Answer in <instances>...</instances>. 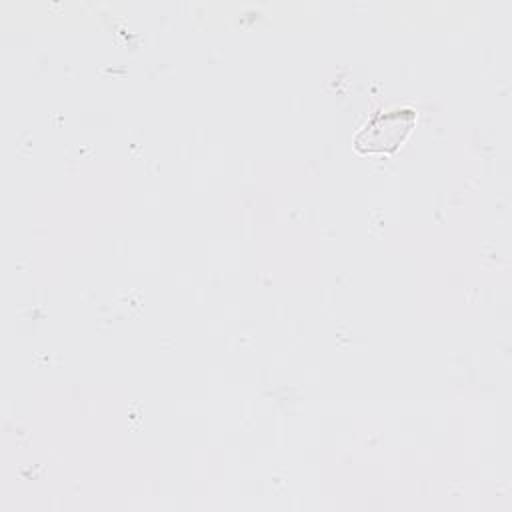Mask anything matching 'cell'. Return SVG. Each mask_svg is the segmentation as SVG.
Segmentation results:
<instances>
[{
  "instance_id": "obj_1",
  "label": "cell",
  "mask_w": 512,
  "mask_h": 512,
  "mask_svg": "<svg viewBox=\"0 0 512 512\" xmlns=\"http://www.w3.org/2000/svg\"><path fill=\"white\" fill-rule=\"evenodd\" d=\"M416 124L412 108H394L372 116L354 136V148L362 154H392L410 136Z\"/></svg>"
}]
</instances>
